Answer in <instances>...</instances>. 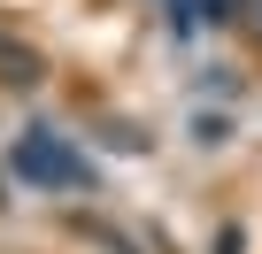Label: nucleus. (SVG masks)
I'll list each match as a JSON object with an SVG mask.
<instances>
[{"label": "nucleus", "mask_w": 262, "mask_h": 254, "mask_svg": "<svg viewBox=\"0 0 262 254\" xmlns=\"http://www.w3.org/2000/svg\"><path fill=\"white\" fill-rule=\"evenodd\" d=\"M108 147H123V154H139V147H147V131H131V123H108Z\"/></svg>", "instance_id": "obj_4"}, {"label": "nucleus", "mask_w": 262, "mask_h": 254, "mask_svg": "<svg viewBox=\"0 0 262 254\" xmlns=\"http://www.w3.org/2000/svg\"><path fill=\"white\" fill-rule=\"evenodd\" d=\"M216 254H247V231H239V223H224V231H216Z\"/></svg>", "instance_id": "obj_6"}, {"label": "nucleus", "mask_w": 262, "mask_h": 254, "mask_svg": "<svg viewBox=\"0 0 262 254\" xmlns=\"http://www.w3.org/2000/svg\"><path fill=\"white\" fill-rule=\"evenodd\" d=\"M193 16H208V24H231V16H239V0H193Z\"/></svg>", "instance_id": "obj_5"}, {"label": "nucleus", "mask_w": 262, "mask_h": 254, "mask_svg": "<svg viewBox=\"0 0 262 254\" xmlns=\"http://www.w3.org/2000/svg\"><path fill=\"white\" fill-rule=\"evenodd\" d=\"M247 31H254V39H262V0H254V8H247Z\"/></svg>", "instance_id": "obj_7"}, {"label": "nucleus", "mask_w": 262, "mask_h": 254, "mask_svg": "<svg viewBox=\"0 0 262 254\" xmlns=\"http://www.w3.org/2000/svg\"><path fill=\"white\" fill-rule=\"evenodd\" d=\"M193 139H201V147H224V139H231V116H193Z\"/></svg>", "instance_id": "obj_3"}, {"label": "nucleus", "mask_w": 262, "mask_h": 254, "mask_svg": "<svg viewBox=\"0 0 262 254\" xmlns=\"http://www.w3.org/2000/svg\"><path fill=\"white\" fill-rule=\"evenodd\" d=\"M0 208H8V193H0Z\"/></svg>", "instance_id": "obj_8"}, {"label": "nucleus", "mask_w": 262, "mask_h": 254, "mask_svg": "<svg viewBox=\"0 0 262 254\" xmlns=\"http://www.w3.org/2000/svg\"><path fill=\"white\" fill-rule=\"evenodd\" d=\"M8 170H16L24 185H39V193H77V185L93 193V185H100V177H93V162H85V154H77V147H70L62 131H47V123L16 139Z\"/></svg>", "instance_id": "obj_1"}, {"label": "nucleus", "mask_w": 262, "mask_h": 254, "mask_svg": "<svg viewBox=\"0 0 262 254\" xmlns=\"http://www.w3.org/2000/svg\"><path fill=\"white\" fill-rule=\"evenodd\" d=\"M39 77H47V62H39L16 31H0V85H8V93H31Z\"/></svg>", "instance_id": "obj_2"}]
</instances>
